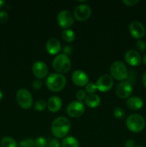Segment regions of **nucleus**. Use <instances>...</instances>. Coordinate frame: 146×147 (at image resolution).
Listing matches in <instances>:
<instances>
[{
  "label": "nucleus",
  "mask_w": 146,
  "mask_h": 147,
  "mask_svg": "<svg viewBox=\"0 0 146 147\" xmlns=\"http://www.w3.org/2000/svg\"><path fill=\"white\" fill-rule=\"evenodd\" d=\"M70 127L71 123L69 119L64 116H60L53 121L51 130L56 138H64L70 131Z\"/></svg>",
  "instance_id": "nucleus-1"
},
{
  "label": "nucleus",
  "mask_w": 146,
  "mask_h": 147,
  "mask_svg": "<svg viewBox=\"0 0 146 147\" xmlns=\"http://www.w3.org/2000/svg\"><path fill=\"white\" fill-rule=\"evenodd\" d=\"M67 80L61 73H51L46 80V86L49 90L53 92L61 91L65 86Z\"/></svg>",
  "instance_id": "nucleus-2"
},
{
  "label": "nucleus",
  "mask_w": 146,
  "mask_h": 147,
  "mask_svg": "<svg viewBox=\"0 0 146 147\" xmlns=\"http://www.w3.org/2000/svg\"><path fill=\"white\" fill-rule=\"evenodd\" d=\"M71 61L68 55L61 53L56 56L52 62V67L58 73H66L71 68Z\"/></svg>",
  "instance_id": "nucleus-3"
},
{
  "label": "nucleus",
  "mask_w": 146,
  "mask_h": 147,
  "mask_svg": "<svg viewBox=\"0 0 146 147\" xmlns=\"http://www.w3.org/2000/svg\"><path fill=\"white\" fill-rule=\"evenodd\" d=\"M126 126L131 132L139 133L144 129L145 121L141 115L134 113L127 117L126 120Z\"/></svg>",
  "instance_id": "nucleus-4"
},
{
  "label": "nucleus",
  "mask_w": 146,
  "mask_h": 147,
  "mask_svg": "<svg viewBox=\"0 0 146 147\" xmlns=\"http://www.w3.org/2000/svg\"><path fill=\"white\" fill-rule=\"evenodd\" d=\"M110 73L112 78L120 81L125 80L128 76L127 67L121 61H115L112 63L110 68Z\"/></svg>",
  "instance_id": "nucleus-5"
},
{
  "label": "nucleus",
  "mask_w": 146,
  "mask_h": 147,
  "mask_svg": "<svg viewBox=\"0 0 146 147\" xmlns=\"http://www.w3.org/2000/svg\"><path fill=\"white\" fill-rule=\"evenodd\" d=\"M16 100L20 107L24 109H30L33 105L32 96L27 89H19L16 93Z\"/></svg>",
  "instance_id": "nucleus-6"
},
{
  "label": "nucleus",
  "mask_w": 146,
  "mask_h": 147,
  "mask_svg": "<svg viewBox=\"0 0 146 147\" xmlns=\"http://www.w3.org/2000/svg\"><path fill=\"white\" fill-rule=\"evenodd\" d=\"M74 14L67 9L62 10L57 15V22L62 28L67 29L74 24Z\"/></svg>",
  "instance_id": "nucleus-7"
},
{
  "label": "nucleus",
  "mask_w": 146,
  "mask_h": 147,
  "mask_svg": "<svg viewBox=\"0 0 146 147\" xmlns=\"http://www.w3.org/2000/svg\"><path fill=\"white\" fill-rule=\"evenodd\" d=\"M85 111L84 103L80 100H74L69 103L66 111L67 113L72 118H78L81 116Z\"/></svg>",
  "instance_id": "nucleus-8"
},
{
  "label": "nucleus",
  "mask_w": 146,
  "mask_h": 147,
  "mask_svg": "<svg viewBox=\"0 0 146 147\" xmlns=\"http://www.w3.org/2000/svg\"><path fill=\"white\" fill-rule=\"evenodd\" d=\"M92 9L88 4H82L77 6L74 10V17L79 21H84L91 16Z\"/></svg>",
  "instance_id": "nucleus-9"
},
{
  "label": "nucleus",
  "mask_w": 146,
  "mask_h": 147,
  "mask_svg": "<svg viewBox=\"0 0 146 147\" xmlns=\"http://www.w3.org/2000/svg\"><path fill=\"white\" fill-rule=\"evenodd\" d=\"M113 84H114V81L112 76L104 74L99 78L96 86H97V90L104 93V92L109 91L113 88Z\"/></svg>",
  "instance_id": "nucleus-10"
},
{
  "label": "nucleus",
  "mask_w": 146,
  "mask_h": 147,
  "mask_svg": "<svg viewBox=\"0 0 146 147\" xmlns=\"http://www.w3.org/2000/svg\"><path fill=\"white\" fill-rule=\"evenodd\" d=\"M133 86L128 81H121L116 87V94L120 98H127L133 93Z\"/></svg>",
  "instance_id": "nucleus-11"
},
{
  "label": "nucleus",
  "mask_w": 146,
  "mask_h": 147,
  "mask_svg": "<svg viewBox=\"0 0 146 147\" xmlns=\"http://www.w3.org/2000/svg\"><path fill=\"white\" fill-rule=\"evenodd\" d=\"M31 71H32L34 76L37 79L40 80V79L45 78L48 74V67L44 62L37 60L33 63L32 67H31Z\"/></svg>",
  "instance_id": "nucleus-12"
},
{
  "label": "nucleus",
  "mask_w": 146,
  "mask_h": 147,
  "mask_svg": "<svg viewBox=\"0 0 146 147\" xmlns=\"http://www.w3.org/2000/svg\"><path fill=\"white\" fill-rule=\"evenodd\" d=\"M129 31L130 34L135 39H141L145 34V29L141 22L138 21H133L129 25Z\"/></svg>",
  "instance_id": "nucleus-13"
},
{
  "label": "nucleus",
  "mask_w": 146,
  "mask_h": 147,
  "mask_svg": "<svg viewBox=\"0 0 146 147\" xmlns=\"http://www.w3.org/2000/svg\"><path fill=\"white\" fill-rule=\"evenodd\" d=\"M72 80L77 86L83 87L89 83V77L85 72L82 70H75L72 76Z\"/></svg>",
  "instance_id": "nucleus-14"
},
{
  "label": "nucleus",
  "mask_w": 146,
  "mask_h": 147,
  "mask_svg": "<svg viewBox=\"0 0 146 147\" xmlns=\"http://www.w3.org/2000/svg\"><path fill=\"white\" fill-rule=\"evenodd\" d=\"M126 63L131 66H137L141 63V56L135 50H129L125 55Z\"/></svg>",
  "instance_id": "nucleus-15"
},
{
  "label": "nucleus",
  "mask_w": 146,
  "mask_h": 147,
  "mask_svg": "<svg viewBox=\"0 0 146 147\" xmlns=\"http://www.w3.org/2000/svg\"><path fill=\"white\" fill-rule=\"evenodd\" d=\"M61 44L57 38L52 37L49 39L46 44V50L50 55H57L61 50Z\"/></svg>",
  "instance_id": "nucleus-16"
},
{
  "label": "nucleus",
  "mask_w": 146,
  "mask_h": 147,
  "mask_svg": "<svg viewBox=\"0 0 146 147\" xmlns=\"http://www.w3.org/2000/svg\"><path fill=\"white\" fill-rule=\"evenodd\" d=\"M47 105L50 111L52 112V113H56V112L59 111L62 108V101L59 96H54L49 98Z\"/></svg>",
  "instance_id": "nucleus-17"
},
{
  "label": "nucleus",
  "mask_w": 146,
  "mask_h": 147,
  "mask_svg": "<svg viewBox=\"0 0 146 147\" xmlns=\"http://www.w3.org/2000/svg\"><path fill=\"white\" fill-rule=\"evenodd\" d=\"M143 99L140 98V97L137 96H133V97L129 98L126 101V106L128 109L131 110H139L142 109L143 106Z\"/></svg>",
  "instance_id": "nucleus-18"
},
{
  "label": "nucleus",
  "mask_w": 146,
  "mask_h": 147,
  "mask_svg": "<svg viewBox=\"0 0 146 147\" xmlns=\"http://www.w3.org/2000/svg\"><path fill=\"white\" fill-rule=\"evenodd\" d=\"M85 103L87 106L90 108H96L100 104L101 99L100 96L96 93L87 95L85 98Z\"/></svg>",
  "instance_id": "nucleus-19"
},
{
  "label": "nucleus",
  "mask_w": 146,
  "mask_h": 147,
  "mask_svg": "<svg viewBox=\"0 0 146 147\" xmlns=\"http://www.w3.org/2000/svg\"><path fill=\"white\" fill-rule=\"evenodd\" d=\"M62 147H79L80 143L79 141L74 136H66L63 139L62 142Z\"/></svg>",
  "instance_id": "nucleus-20"
},
{
  "label": "nucleus",
  "mask_w": 146,
  "mask_h": 147,
  "mask_svg": "<svg viewBox=\"0 0 146 147\" xmlns=\"http://www.w3.org/2000/svg\"><path fill=\"white\" fill-rule=\"evenodd\" d=\"M61 37L63 40L67 42H72L75 40V33L73 30L66 29L62 32Z\"/></svg>",
  "instance_id": "nucleus-21"
},
{
  "label": "nucleus",
  "mask_w": 146,
  "mask_h": 147,
  "mask_svg": "<svg viewBox=\"0 0 146 147\" xmlns=\"http://www.w3.org/2000/svg\"><path fill=\"white\" fill-rule=\"evenodd\" d=\"M1 147H18L19 144L16 142L15 139L10 136H5L1 140Z\"/></svg>",
  "instance_id": "nucleus-22"
},
{
  "label": "nucleus",
  "mask_w": 146,
  "mask_h": 147,
  "mask_svg": "<svg viewBox=\"0 0 146 147\" xmlns=\"http://www.w3.org/2000/svg\"><path fill=\"white\" fill-rule=\"evenodd\" d=\"M19 147H36L35 140L32 139H24L19 142Z\"/></svg>",
  "instance_id": "nucleus-23"
},
{
  "label": "nucleus",
  "mask_w": 146,
  "mask_h": 147,
  "mask_svg": "<svg viewBox=\"0 0 146 147\" xmlns=\"http://www.w3.org/2000/svg\"><path fill=\"white\" fill-rule=\"evenodd\" d=\"M46 107H47V102L44 100H39L34 103V108L36 111H42L44 109H46Z\"/></svg>",
  "instance_id": "nucleus-24"
},
{
  "label": "nucleus",
  "mask_w": 146,
  "mask_h": 147,
  "mask_svg": "<svg viewBox=\"0 0 146 147\" xmlns=\"http://www.w3.org/2000/svg\"><path fill=\"white\" fill-rule=\"evenodd\" d=\"M113 115L117 119H123L125 115V112L123 108L116 107L113 111Z\"/></svg>",
  "instance_id": "nucleus-25"
},
{
  "label": "nucleus",
  "mask_w": 146,
  "mask_h": 147,
  "mask_svg": "<svg viewBox=\"0 0 146 147\" xmlns=\"http://www.w3.org/2000/svg\"><path fill=\"white\" fill-rule=\"evenodd\" d=\"M97 90V88L96 84L94 83H89L87 86H85V91L88 93L89 94L95 93L96 90Z\"/></svg>",
  "instance_id": "nucleus-26"
},
{
  "label": "nucleus",
  "mask_w": 146,
  "mask_h": 147,
  "mask_svg": "<svg viewBox=\"0 0 146 147\" xmlns=\"http://www.w3.org/2000/svg\"><path fill=\"white\" fill-rule=\"evenodd\" d=\"M47 144V142L43 136H39L35 140L36 147H45Z\"/></svg>",
  "instance_id": "nucleus-27"
},
{
  "label": "nucleus",
  "mask_w": 146,
  "mask_h": 147,
  "mask_svg": "<svg viewBox=\"0 0 146 147\" xmlns=\"http://www.w3.org/2000/svg\"><path fill=\"white\" fill-rule=\"evenodd\" d=\"M136 47L140 52H144L146 50V43L143 40H139L136 42Z\"/></svg>",
  "instance_id": "nucleus-28"
},
{
  "label": "nucleus",
  "mask_w": 146,
  "mask_h": 147,
  "mask_svg": "<svg viewBox=\"0 0 146 147\" xmlns=\"http://www.w3.org/2000/svg\"><path fill=\"white\" fill-rule=\"evenodd\" d=\"M76 97H77V100L82 101L83 100H85L86 97H87V94H86V91L84 90H79L77 92L76 94Z\"/></svg>",
  "instance_id": "nucleus-29"
},
{
  "label": "nucleus",
  "mask_w": 146,
  "mask_h": 147,
  "mask_svg": "<svg viewBox=\"0 0 146 147\" xmlns=\"http://www.w3.org/2000/svg\"><path fill=\"white\" fill-rule=\"evenodd\" d=\"M9 20V14L5 11H0V23L4 24Z\"/></svg>",
  "instance_id": "nucleus-30"
},
{
  "label": "nucleus",
  "mask_w": 146,
  "mask_h": 147,
  "mask_svg": "<svg viewBox=\"0 0 146 147\" xmlns=\"http://www.w3.org/2000/svg\"><path fill=\"white\" fill-rule=\"evenodd\" d=\"M47 147H60V143L57 139H52L47 142Z\"/></svg>",
  "instance_id": "nucleus-31"
},
{
  "label": "nucleus",
  "mask_w": 146,
  "mask_h": 147,
  "mask_svg": "<svg viewBox=\"0 0 146 147\" xmlns=\"http://www.w3.org/2000/svg\"><path fill=\"white\" fill-rule=\"evenodd\" d=\"M31 86H32V88L35 90H39L42 88V82L40 80V79H36L31 83Z\"/></svg>",
  "instance_id": "nucleus-32"
},
{
  "label": "nucleus",
  "mask_w": 146,
  "mask_h": 147,
  "mask_svg": "<svg viewBox=\"0 0 146 147\" xmlns=\"http://www.w3.org/2000/svg\"><path fill=\"white\" fill-rule=\"evenodd\" d=\"M123 2L128 7H133L140 2L139 0H123Z\"/></svg>",
  "instance_id": "nucleus-33"
},
{
  "label": "nucleus",
  "mask_w": 146,
  "mask_h": 147,
  "mask_svg": "<svg viewBox=\"0 0 146 147\" xmlns=\"http://www.w3.org/2000/svg\"><path fill=\"white\" fill-rule=\"evenodd\" d=\"M135 142L133 139H128L125 144V147H135Z\"/></svg>",
  "instance_id": "nucleus-34"
},
{
  "label": "nucleus",
  "mask_w": 146,
  "mask_h": 147,
  "mask_svg": "<svg viewBox=\"0 0 146 147\" xmlns=\"http://www.w3.org/2000/svg\"><path fill=\"white\" fill-rule=\"evenodd\" d=\"M72 51V48L70 47V46H65V47H64V49H63V52H64V54L65 55H69L70 54V53H71Z\"/></svg>",
  "instance_id": "nucleus-35"
},
{
  "label": "nucleus",
  "mask_w": 146,
  "mask_h": 147,
  "mask_svg": "<svg viewBox=\"0 0 146 147\" xmlns=\"http://www.w3.org/2000/svg\"><path fill=\"white\" fill-rule=\"evenodd\" d=\"M143 86L146 88V72L143 74Z\"/></svg>",
  "instance_id": "nucleus-36"
},
{
  "label": "nucleus",
  "mask_w": 146,
  "mask_h": 147,
  "mask_svg": "<svg viewBox=\"0 0 146 147\" xmlns=\"http://www.w3.org/2000/svg\"><path fill=\"white\" fill-rule=\"evenodd\" d=\"M4 4H5L4 1H3V0H0V9H1L3 6H4Z\"/></svg>",
  "instance_id": "nucleus-37"
},
{
  "label": "nucleus",
  "mask_w": 146,
  "mask_h": 147,
  "mask_svg": "<svg viewBox=\"0 0 146 147\" xmlns=\"http://www.w3.org/2000/svg\"><path fill=\"white\" fill-rule=\"evenodd\" d=\"M143 62L145 65H146V54H145V55L143 57Z\"/></svg>",
  "instance_id": "nucleus-38"
},
{
  "label": "nucleus",
  "mask_w": 146,
  "mask_h": 147,
  "mask_svg": "<svg viewBox=\"0 0 146 147\" xmlns=\"http://www.w3.org/2000/svg\"><path fill=\"white\" fill-rule=\"evenodd\" d=\"M3 96H4V95H3L2 91H1V90H0V100H1V99L3 98Z\"/></svg>",
  "instance_id": "nucleus-39"
},
{
  "label": "nucleus",
  "mask_w": 146,
  "mask_h": 147,
  "mask_svg": "<svg viewBox=\"0 0 146 147\" xmlns=\"http://www.w3.org/2000/svg\"><path fill=\"white\" fill-rule=\"evenodd\" d=\"M136 147H143V146H136Z\"/></svg>",
  "instance_id": "nucleus-40"
}]
</instances>
